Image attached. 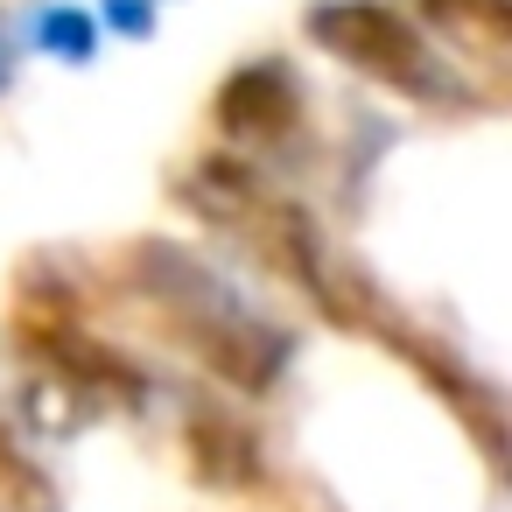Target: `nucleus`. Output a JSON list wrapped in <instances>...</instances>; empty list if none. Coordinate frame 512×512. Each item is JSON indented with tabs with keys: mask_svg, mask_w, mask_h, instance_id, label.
I'll return each mask as SVG.
<instances>
[{
	"mask_svg": "<svg viewBox=\"0 0 512 512\" xmlns=\"http://www.w3.org/2000/svg\"><path fill=\"white\" fill-rule=\"evenodd\" d=\"M316 36H323L337 57L365 64L372 78H386V85H400V92H442V85H435V57L421 50V36H414L393 8L344 0V8H323V15H316Z\"/></svg>",
	"mask_w": 512,
	"mask_h": 512,
	"instance_id": "f257e3e1",
	"label": "nucleus"
},
{
	"mask_svg": "<svg viewBox=\"0 0 512 512\" xmlns=\"http://www.w3.org/2000/svg\"><path fill=\"white\" fill-rule=\"evenodd\" d=\"M435 22H484V29H505V0H421Z\"/></svg>",
	"mask_w": 512,
	"mask_h": 512,
	"instance_id": "7ed1b4c3",
	"label": "nucleus"
},
{
	"mask_svg": "<svg viewBox=\"0 0 512 512\" xmlns=\"http://www.w3.org/2000/svg\"><path fill=\"white\" fill-rule=\"evenodd\" d=\"M288 113H295V92H288L274 71H246V78L225 85V120H232L239 134H274Z\"/></svg>",
	"mask_w": 512,
	"mask_h": 512,
	"instance_id": "f03ea898",
	"label": "nucleus"
}]
</instances>
